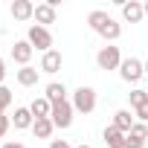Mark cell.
Masks as SVG:
<instances>
[{"instance_id":"6da1fadb","label":"cell","mask_w":148,"mask_h":148,"mask_svg":"<svg viewBox=\"0 0 148 148\" xmlns=\"http://www.w3.org/2000/svg\"><path fill=\"white\" fill-rule=\"evenodd\" d=\"M119 79L125 82V84H139L142 79H145V61H139V58H125L122 61V67H119Z\"/></svg>"},{"instance_id":"7a4b0ae2","label":"cell","mask_w":148,"mask_h":148,"mask_svg":"<svg viewBox=\"0 0 148 148\" xmlns=\"http://www.w3.org/2000/svg\"><path fill=\"white\" fill-rule=\"evenodd\" d=\"M26 41H29V44H32V49H38L41 55L52 49V32H49L47 26H38V23H32V26L26 29Z\"/></svg>"},{"instance_id":"3957f363","label":"cell","mask_w":148,"mask_h":148,"mask_svg":"<svg viewBox=\"0 0 148 148\" xmlns=\"http://www.w3.org/2000/svg\"><path fill=\"white\" fill-rule=\"evenodd\" d=\"M73 108H76V113H93L96 110V90L93 87H76L73 90Z\"/></svg>"},{"instance_id":"277c9868","label":"cell","mask_w":148,"mask_h":148,"mask_svg":"<svg viewBox=\"0 0 148 148\" xmlns=\"http://www.w3.org/2000/svg\"><path fill=\"white\" fill-rule=\"evenodd\" d=\"M73 113H76V108H73V102H70V99H64V102L52 105V113H49V119H52V125H55V128L67 131V128L73 125Z\"/></svg>"},{"instance_id":"5b68a950","label":"cell","mask_w":148,"mask_h":148,"mask_svg":"<svg viewBox=\"0 0 148 148\" xmlns=\"http://www.w3.org/2000/svg\"><path fill=\"white\" fill-rule=\"evenodd\" d=\"M122 52H119V47H113V44H108V47H102L99 52H96V64H99V70H119L122 67Z\"/></svg>"},{"instance_id":"8992f818","label":"cell","mask_w":148,"mask_h":148,"mask_svg":"<svg viewBox=\"0 0 148 148\" xmlns=\"http://www.w3.org/2000/svg\"><path fill=\"white\" fill-rule=\"evenodd\" d=\"M61 64H64V58H61V52L58 49H49V52H44L41 55V73H47V76H55V73L61 70Z\"/></svg>"},{"instance_id":"52a82bcc","label":"cell","mask_w":148,"mask_h":148,"mask_svg":"<svg viewBox=\"0 0 148 148\" xmlns=\"http://www.w3.org/2000/svg\"><path fill=\"white\" fill-rule=\"evenodd\" d=\"M32 44L23 38V41H15V47H12V61L15 64H21V67H29V61H32Z\"/></svg>"},{"instance_id":"ba28073f","label":"cell","mask_w":148,"mask_h":148,"mask_svg":"<svg viewBox=\"0 0 148 148\" xmlns=\"http://www.w3.org/2000/svg\"><path fill=\"white\" fill-rule=\"evenodd\" d=\"M116 131H122V134H131V128L136 125V116H134V110H128V108H122V110H116L113 113V122H110Z\"/></svg>"},{"instance_id":"9c48e42d","label":"cell","mask_w":148,"mask_h":148,"mask_svg":"<svg viewBox=\"0 0 148 148\" xmlns=\"http://www.w3.org/2000/svg\"><path fill=\"white\" fill-rule=\"evenodd\" d=\"M32 21H35L38 26H47V29H49V23H55V6L49 3V0H47V3H38Z\"/></svg>"},{"instance_id":"30bf717a","label":"cell","mask_w":148,"mask_h":148,"mask_svg":"<svg viewBox=\"0 0 148 148\" xmlns=\"http://www.w3.org/2000/svg\"><path fill=\"white\" fill-rule=\"evenodd\" d=\"M9 12H12L15 21H32L35 18V3H29V0H15L9 6Z\"/></svg>"},{"instance_id":"8fae6325","label":"cell","mask_w":148,"mask_h":148,"mask_svg":"<svg viewBox=\"0 0 148 148\" xmlns=\"http://www.w3.org/2000/svg\"><path fill=\"white\" fill-rule=\"evenodd\" d=\"M122 18L128 23H139L145 18V6L139 3V0H128V3H122Z\"/></svg>"},{"instance_id":"7c38bea8","label":"cell","mask_w":148,"mask_h":148,"mask_svg":"<svg viewBox=\"0 0 148 148\" xmlns=\"http://www.w3.org/2000/svg\"><path fill=\"white\" fill-rule=\"evenodd\" d=\"M12 125H15L18 131H32V125H35V116H32V110H29V108H15Z\"/></svg>"},{"instance_id":"4fadbf2b","label":"cell","mask_w":148,"mask_h":148,"mask_svg":"<svg viewBox=\"0 0 148 148\" xmlns=\"http://www.w3.org/2000/svg\"><path fill=\"white\" fill-rule=\"evenodd\" d=\"M15 79H18V84H23V87H35L38 84V79H41V70L38 67H21L18 73H15Z\"/></svg>"},{"instance_id":"5bb4252c","label":"cell","mask_w":148,"mask_h":148,"mask_svg":"<svg viewBox=\"0 0 148 148\" xmlns=\"http://www.w3.org/2000/svg\"><path fill=\"white\" fill-rule=\"evenodd\" d=\"M44 99H49L52 105L64 102V99H67V87H64V82H49V84L44 87Z\"/></svg>"},{"instance_id":"9a60e30c","label":"cell","mask_w":148,"mask_h":148,"mask_svg":"<svg viewBox=\"0 0 148 148\" xmlns=\"http://www.w3.org/2000/svg\"><path fill=\"white\" fill-rule=\"evenodd\" d=\"M125 136H128V134L116 131L113 125H108V128L102 131V139H105V145H108V148H125Z\"/></svg>"},{"instance_id":"2e32d148","label":"cell","mask_w":148,"mask_h":148,"mask_svg":"<svg viewBox=\"0 0 148 148\" xmlns=\"http://www.w3.org/2000/svg\"><path fill=\"white\" fill-rule=\"evenodd\" d=\"M29 110H32V116H35V119H44V116H49V113H52V102H49V99H44V96H38V99H32Z\"/></svg>"},{"instance_id":"e0dca14e","label":"cell","mask_w":148,"mask_h":148,"mask_svg":"<svg viewBox=\"0 0 148 148\" xmlns=\"http://www.w3.org/2000/svg\"><path fill=\"white\" fill-rule=\"evenodd\" d=\"M52 131H55V125H52V119H49V116L35 119V125H32V134H35L38 139H49V136H52Z\"/></svg>"},{"instance_id":"ac0fdd59","label":"cell","mask_w":148,"mask_h":148,"mask_svg":"<svg viewBox=\"0 0 148 148\" xmlns=\"http://www.w3.org/2000/svg\"><path fill=\"white\" fill-rule=\"evenodd\" d=\"M108 21H110V15H108L105 9H93V12L87 15V26H90V29H93L96 35H99V29H102V26H105Z\"/></svg>"},{"instance_id":"d6986e66","label":"cell","mask_w":148,"mask_h":148,"mask_svg":"<svg viewBox=\"0 0 148 148\" xmlns=\"http://www.w3.org/2000/svg\"><path fill=\"white\" fill-rule=\"evenodd\" d=\"M99 35H102L105 41H110V44H113V41H116V38L122 35V23H116V21L110 18V21H108V23H105V26L99 29Z\"/></svg>"},{"instance_id":"ffe728a7","label":"cell","mask_w":148,"mask_h":148,"mask_svg":"<svg viewBox=\"0 0 148 148\" xmlns=\"http://www.w3.org/2000/svg\"><path fill=\"white\" fill-rule=\"evenodd\" d=\"M128 99H131V110H136V108H142V105L148 102V90H142V87H134V90L128 93Z\"/></svg>"},{"instance_id":"44dd1931","label":"cell","mask_w":148,"mask_h":148,"mask_svg":"<svg viewBox=\"0 0 148 148\" xmlns=\"http://www.w3.org/2000/svg\"><path fill=\"white\" fill-rule=\"evenodd\" d=\"M12 99H15V96H12V90L3 84V87H0V113H6V110L12 108Z\"/></svg>"},{"instance_id":"7402d4cb","label":"cell","mask_w":148,"mask_h":148,"mask_svg":"<svg viewBox=\"0 0 148 148\" xmlns=\"http://www.w3.org/2000/svg\"><path fill=\"white\" fill-rule=\"evenodd\" d=\"M145 142H148V139L139 136V134H134V131L125 136V148H145Z\"/></svg>"},{"instance_id":"603a6c76","label":"cell","mask_w":148,"mask_h":148,"mask_svg":"<svg viewBox=\"0 0 148 148\" xmlns=\"http://www.w3.org/2000/svg\"><path fill=\"white\" fill-rule=\"evenodd\" d=\"M9 128H12V116H6V113H0V139H3V136L9 134Z\"/></svg>"},{"instance_id":"cb8c5ba5","label":"cell","mask_w":148,"mask_h":148,"mask_svg":"<svg viewBox=\"0 0 148 148\" xmlns=\"http://www.w3.org/2000/svg\"><path fill=\"white\" fill-rule=\"evenodd\" d=\"M134 116H136V122H148V102H145L142 108H136V110H134Z\"/></svg>"},{"instance_id":"d4e9b609","label":"cell","mask_w":148,"mask_h":148,"mask_svg":"<svg viewBox=\"0 0 148 148\" xmlns=\"http://www.w3.org/2000/svg\"><path fill=\"white\" fill-rule=\"evenodd\" d=\"M49 148H73L67 139H49Z\"/></svg>"},{"instance_id":"484cf974","label":"cell","mask_w":148,"mask_h":148,"mask_svg":"<svg viewBox=\"0 0 148 148\" xmlns=\"http://www.w3.org/2000/svg\"><path fill=\"white\" fill-rule=\"evenodd\" d=\"M0 148H26V145H23V142H18V139H6Z\"/></svg>"},{"instance_id":"4316f807","label":"cell","mask_w":148,"mask_h":148,"mask_svg":"<svg viewBox=\"0 0 148 148\" xmlns=\"http://www.w3.org/2000/svg\"><path fill=\"white\" fill-rule=\"evenodd\" d=\"M3 79H6V61L0 58V87H3Z\"/></svg>"},{"instance_id":"83f0119b","label":"cell","mask_w":148,"mask_h":148,"mask_svg":"<svg viewBox=\"0 0 148 148\" xmlns=\"http://www.w3.org/2000/svg\"><path fill=\"white\" fill-rule=\"evenodd\" d=\"M76 148H90V145H84V142H82V145H76Z\"/></svg>"},{"instance_id":"f1b7e54d","label":"cell","mask_w":148,"mask_h":148,"mask_svg":"<svg viewBox=\"0 0 148 148\" xmlns=\"http://www.w3.org/2000/svg\"><path fill=\"white\" fill-rule=\"evenodd\" d=\"M142 6H145V18H148V3H142Z\"/></svg>"},{"instance_id":"f546056e","label":"cell","mask_w":148,"mask_h":148,"mask_svg":"<svg viewBox=\"0 0 148 148\" xmlns=\"http://www.w3.org/2000/svg\"><path fill=\"white\" fill-rule=\"evenodd\" d=\"M145 76H148V61H145Z\"/></svg>"}]
</instances>
